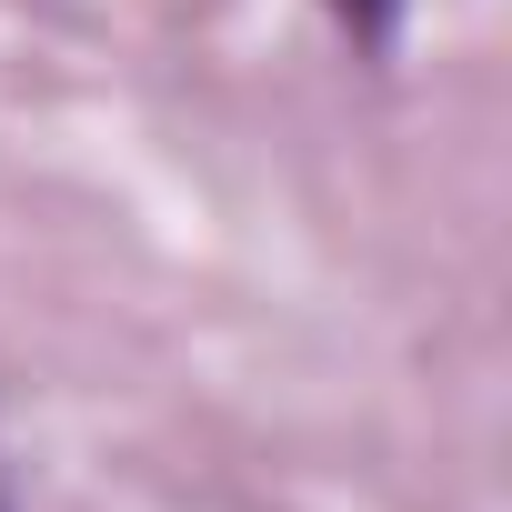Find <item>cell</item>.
Wrapping results in <instances>:
<instances>
[{"mask_svg":"<svg viewBox=\"0 0 512 512\" xmlns=\"http://www.w3.org/2000/svg\"><path fill=\"white\" fill-rule=\"evenodd\" d=\"M402 11H412V0H322V21H332L352 51H392V41H402Z\"/></svg>","mask_w":512,"mask_h":512,"instance_id":"obj_1","label":"cell"}]
</instances>
